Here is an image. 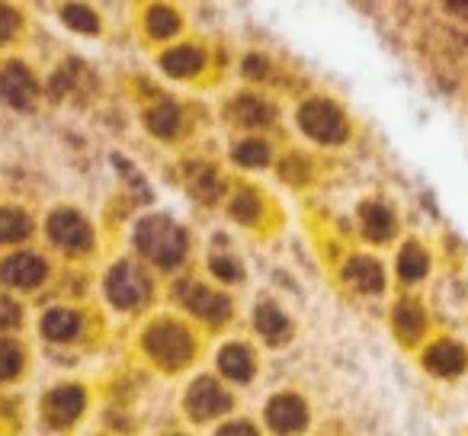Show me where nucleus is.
I'll use <instances>...</instances> for the list:
<instances>
[{"instance_id":"1a4fd4ad","label":"nucleus","mask_w":468,"mask_h":436,"mask_svg":"<svg viewBox=\"0 0 468 436\" xmlns=\"http://www.w3.org/2000/svg\"><path fill=\"white\" fill-rule=\"evenodd\" d=\"M423 366H427L433 376H446V378L459 376L468 366V353H465V346L452 344V340H440V344H433L423 353Z\"/></svg>"},{"instance_id":"473e14b6","label":"nucleus","mask_w":468,"mask_h":436,"mask_svg":"<svg viewBox=\"0 0 468 436\" xmlns=\"http://www.w3.org/2000/svg\"><path fill=\"white\" fill-rule=\"evenodd\" d=\"M218 436H257V430L250 427L248 420H234V423H228V427H221Z\"/></svg>"},{"instance_id":"412c9836","label":"nucleus","mask_w":468,"mask_h":436,"mask_svg":"<svg viewBox=\"0 0 468 436\" xmlns=\"http://www.w3.org/2000/svg\"><path fill=\"white\" fill-rule=\"evenodd\" d=\"M254 324L267 340H286L289 337V318L276 305H270V302H263V305L257 308Z\"/></svg>"},{"instance_id":"4be33fe9","label":"nucleus","mask_w":468,"mask_h":436,"mask_svg":"<svg viewBox=\"0 0 468 436\" xmlns=\"http://www.w3.org/2000/svg\"><path fill=\"white\" fill-rule=\"evenodd\" d=\"M430 270V257L420 244H408L398 257V273H401L404 282H420Z\"/></svg>"},{"instance_id":"c756f323","label":"nucleus","mask_w":468,"mask_h":436,"mask_svg":"<svg viewBox=\"0 0 468 436\" xmlns=\"http://www.w3.org/2000/svg\"><path fill=\"white\" fill-rule=\"evenodd\" d=\"M20 318H23V312L14 299H0V331H14V327L20 324Z\"/></svg>"},{"instance_id":"2f4dec72","label":"nucleus","mask_w":468,"mask_h":436,"mask_svg":"<svg viewBox=\"0 0 468 436\" xmlns=\"http://www.w3.org/2000/svg\"><path fill=\"white\" fill-rule=\"evenodd\" d=\"M267 58H263V55H250L248 61H244V74H248V78H267Z\"/></svg>"},{"instance_id":"0eeeda50","label":"nucleus","mask_w":468,"mask_h":436,"mask_svg":"<svg viewBox=\"0 0 468 436\" xmlns=\"http://www.w3.org/2000/svg\"><path fill=\"white\" fill-rule=\"evenodd\" d=\"M0 280L14 289H36L46 280V263L36 254H14L0 267Z\"/></svg>"},{"instance_id":"f3484780","label":"nucleus","mask_w":468,"mask_h":436,"mask_svg":"<svg viewBox=\"0 0 468 436\" xmlns=\"http://www.w3.org/2000/svg\"><path fill=\"white\" fill-rule=\"evenodd\" d=\"M144 29H148L151 39H174L176 29H180V14L167 4H154L144 14Z\"/></svg>"},{"instance_id":"7ed1b4c3","label":"nucleus","mask_w":468,"mask_h":436,"mask_svg":"<svg viewBox=\"0 0 468 436\" xmlns=\"http://www.w3.org/2000/svg\"><path fill=\"white\" fill-rule=\"evenodd\" d=\"M144 346L148 353L164 366H183L193 353V340L180 324H157L144 334Z\"/></svg>"},{"instance_id":"423d86ee","label":"nucleus","mask_w":468,"mask_h":436,"mask_svg":"<svg viewBox=\"0 0 468 436\" xmlns=\"http://www.w3.org/2000/svg\"><path fill=\"white\" fill-rule=\"evenodd\" d=\"M46 231H48V238L65 250H87L93 241L87 218L78 212H71V208H58V212L48 218Z\"/></svg>"},{"instance_id":"f03ea898","label":"nucleus","mask_w":468,"mask_h":436,"mask_svg":"<svg viewBox=\"0 0 468 436\" xmlns=\"http://www.w3.org/2000/svg\"><path fill=\"white\" fill-rule=\"evenodd\" d=\"M299 125L308 138H314V142H321V144H340V142H346V135H350V125H346L344 110L334 106L331 100H321V97L308 100V103L302 106Z\"/></svg>"},{"instance_id":"4468645a","label":"nucleus","mask_w":468,"mask_h":436,"mask_svg":"<svg viewBox=\"0 0 468 436\" xmlns=\"http://www.w3.org/2000/svg\"><path fill=\"white\" fill-rule=\"evenodd\" d=\"M359 218H363V235L369 241H388L395 235V215H391L388 206L382 202H366L359 208Z\"/></svg>"},{"instance_id":"2eb2a0df","label":"nucleus","mask_w":468,"mask_h":436,"mask_svg":"<svg viewBox=\"0 0 468 436\" xmlns=\"http://www.w3.org/2000/svg\"><path fill=\"white\" fill-rule=\"evenodd\" d=\"M202 65H206V55L196 46H176L161 55V68L170 78H193L196 71H202Z\"/></svg>"},{"instance_id":"bb28decb","label":"nucleus","mask_w":468,"mask_h":436,"mask_svg":"<svg viewBox=\"0 0 468 436\" xmlns=\"http://www.w3.org/2000/svg\"><path fill=\"white\" fill-rule=\"evenodd\" d=\"M23 366V353L16 350V344H7V340H0V382H7L20 372Z\"/></svg>"},{"instance_id":"39448f33","label":"nucleus","mask_w":468,"mask_h":436,"mask_svg":"<svg viewBox=\"0 0 468 436\" xmlns=\"http://www.w3.org/2000/svg\"><path fill=\"white\" fill-rule=\"evenodd\" d=\"M106 295H110V302L116 308H138L144 302V295H148V280L129 263H119L106 276Z\"/></svg>"},{"instance_id":"aec40b11","label":"nucleus","mask_w":468,"mask_h":436,"mask_svg":"<svg viewBox=\"0 0 468 436\" xmlns=\"http://www.w3.org/2000/svg\"><path fill=\"white\" fill-rule=\"evenodd\" d=\"M231 112L241 125H267L273 119V110L261 97H250V93H241V97L234 100Z\"/></svg>"},{"instance_id":"b1692460","label":"nucleus","mask_w":468,"mask_h":436,"mask_svg":"<svg viewBox=\"0 0 468 436\" xmlns=\"http://www.w3.org/2000/svg\"><path fill=\"white\" fill-rule=\"evenodd\" d=\"M29 235V218L20 208H0V244H16Z\"/></svg>"},{"instance_id":"6ab92c4d","label":"nucleus","mask_w":468,"mask_h":436,"mask_svg":"<svg viewBox=\"0 0 468 436\" xmlns=\"http://www.w3.org/2000/svg\"><path fill=\"white\" fill-rule=\"evenodd\" d=\"M427 327V318H423V308L417 305L414 299H404L401 305L395 308V331L401 334L404 340H417Z\"/></svg>"},{"instance_id":"a878e982","label":"nucleus","mask_w":468,"mask_h":436,"mask_svg":"<svg viewBox=\"0 0 468 436\" xmlns=\"http://www.w3.org/2000/svg\"><path fill=\"white\" fill-rule=\"evenodd\" d=\"M234 161L244 167H263L270 161V148L263 142H241L234 148Z\"/></svg>"},{"instance_id":"a211bd4d","label":"nucleus","mask_w":468,"mask_h":436,"mask_svg":"<svg viewBox=\"0 0 468 436\" xmlns=\"http://www.w3.org/2000/svg\"><path fill=\"white\" fill-rule=\"evenodd\" d=\"M42 334L48 340H71L80 334V318L68 308H52V312L42 318Z\"/></svg>"},{"instance_id":"20e7f679","label":"nucleus","mask_w":468,"mask_h":436,"mask_svg":"<svg viewBox=\"0 0 468 436\" xmlns=\"http://www.w3.org/2000/svg\"><path fill=\"white\" fill-rule=\"evenodd\" d=\"M36 97H39V84H36L33 71L20 61L0 68V100L14 110H33Z\"/></svg>"},{"instance_id":"6e6552de","label":"nucleus","mask_w":468,"mask_h":436,"mask_svg":"<svg viewBox=\"0 0 468 436\" xmlns=\"http://www.w3.org/2000/svg\"><path fill=\"white\" fill-rule=\"evenodd\" d=\"M267 420L280 433H295V430H302L308 423V408L295 395H276L267 408Z\"/></svg>"},{"instance_id":"ddd939ff","label":"nucleus","mask_w":468,"mask_h":436,"mask_svg":"<svg viewBox=\"0 0 468 436\" xmlns=\"http://www.w3.org/2000/svg\"><path fill=\"white\" fill-rule=\"evenodd\" d=\"M344 276H346V282H350V286L359 289V292L376 295V292H382V289H385V273H382V267L372 261V257H353V261L346 263Z\"/></svg>"},{"instance_id":"f257e3e1","label":"nucleus","mask_w":468,"mask_h":436,"mask_svg":"<svg viewBox=\"0 0 468 436\" xmlns=\"http://www.w3.org/2000/svg\"><path fill=\"white\" fill-rule=\"evenodd\" d=\"M135 244L148 261H154L164 270H174L186 257V231L170 222L167 215L144 218L135 231Z\"/></svg>"},{"instance_id":"dca6fc26","label":"nucleus","mask_w":468,"mask_h":436,"mask_svg":"<svg viewBox=\"0 0 468 436\" xmlns=\"http://www.w3.org/2000/svg\"><path fill=\"white\" fill-rule=\"evenodd\" d=\"M218 366L234 382H248L250 372H254V359H250L248 346H241V344H228L225 350L218 353Z\"/></svg>"},{"instance_id":"c85d7f7f","label":"nucleus","mask_w":468,"mask_h":436,"mask_svg":"<svg viewBox=\"0 0 468 436\" xmlns=\"http://www.w3.org/2000/svg\"><path fill=\"white\" fill-rule=\"evenodd\" d=\"M212 273L218 276V280L238 282L241 280V263L234 261V257H212Z\"/></svg>"},{"instance_id":"9d476101","label":"nucleus","mask_w":468,"mask_h":436,"mask_svg":"<svg viewBox=\"0 0 468 436\" xmlns=\"http://www.w3.org/2000/svg\"><path fill=\"white\" fill-rule=\"evenodd\" d=\"M80 410H84V391L74 388V385H61L46 398V417L55 427H68Z\"/></svg>"},{"instance_id":"72a5a7b5","label":"nucleus","mask_w":468,"mask_h":436,"mask_svg":"<svg viewBox=\"0 0 468 436\" xmlns=\"http://www.w3.org/2000/svg\"><path fill=\"white\" fill-rule=\"evenodd\" d=\"M442 7L452 10L459 16H468V0H442Z\"/></svg>"},{"instance_id":"9b49d317","label":"nucleus","mask_w":468,"mask_h":436,"mask_svg":"<svg viewBox=\"0 0 468 436\" xmlns=\"http://www.w3.org/2000/svg\"><path fill=\"white\" fill-rule=\"evenodd\" d=\"M186 404H189V414L193 417H215L231 404V398H228L212 378H199V382L189 388Z\"/></svg>"},{"instance_id":"cd10ccee","label":"nucleus","mask_w":468,"mask_h":436,"mask_svg":"<svg viewBox=\"0 0 468 436\" xmlns=\"http://www.w3.org/2000/svg\"><path fill=\"white\" fill-rule=\"evenodd\" d=\"M20 33V14L10 4H0V46Z\"/></svg>"},{"instance_id":"5701e85b","label":"nucleus","mask_w":468,"mask_h":436,"mask_svg":"<svg viewBox=\"0 0 468 436\" xmlns=\"http://www.w3.org/2000/svg\"><path fill=\"white\" fill-rule=\"evenodd\" d=\"M148 129L154 132L157 138H174L180 132V110L174 103H157L148 110Z\"/></svg>"},{"instance_id":"f8f14e48","label":"nucleus","mask_w":468,"mask_h":436,"mask_svg":"<svg viewBox=\"0 0 468 436\" xmlns=\"http://www.w3.org/2000/svg\"><path fill=\"white\" fill-rule=\"evenodd\" d=\"M186 305H189V312L199 314V318L208 321V324H218V321H225L228 314H231V302H228L225 295L208 292V289H202V286L189 289Z\"/></svg>"},{"instance_id":"7c9ffc66","label":"nucleus","mask_w":468,"mask_h":436,"mask_svg":"<svg viewBox=\"0 0 468 436\" xmlns=\"http://www.w3.org/2000/svg\"><path fill=\"white\" fill-rule=\"evenodd\" d=\"M231 212L238 215L241 222H250V218H254V212H257V202L250 199V196H241V199H238V202L231 206Z\"/></svg>"},{"instance_id":"393cba45","label":"nucleus","mask_w":468,"mask_h":436,"mask_svg":"<svg viewBox=\"0 0 468 436\" xmlns=\"http://www.w3.org/2000/svg\"><path fill=\"white\" fill-rule=\"evenodd\" d=\"M61 20H65V27L74 29V33H84V36L100 33V16L93 14L90 7H84V4H68V7L61 10Z\"/></svg>"}]
</instances>
